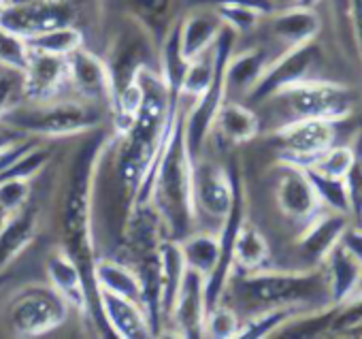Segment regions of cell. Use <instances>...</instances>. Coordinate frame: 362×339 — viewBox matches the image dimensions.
I'll return each instance as SVG.
<instances>
[{
	"mask_svg": "<svg viewBox=\"0 0 362 339\" xmlns=\"http://www.w3.org/2000/svg\"><path fill=\"white\" fill-rule=\"evenodd\" d=\"M109 132L100 128L88 132V139L75 149L69 160L62 201H60V248L77 263L83 273L92 307H94V326L109 333L107 322L100 311L98 288L94 284V260H96V243H94V193H96V176L109 143Z\"/></svg>",
	"mask_w": 362,
	"mask_h": 339,
	"instance_id": "obj_1",
	"label": "cell"
},
{
	"mask_svg": "<svg viewBox=\"0 0 362 339\" xmlns=\"http://www.w3.org/2000/svg\"><path fill=\"white\" fill-rule=\"evenodd\" d=\"M192 168L194 158L190 156L186 143L184 128V107H179L162 151L156 160V166L149 176V182L139 201H149L166 237L173 241L184 239L192 231H197V205H194V188H192ZM134 201V203H139Z\"/></svg>",
	"mask_w": 362,
	"mask_h": 339,
	"instance_id": "obj_2",
	"label": "cell"
},
{
	"mask_svg": "<svg viewBox=\"0 0 362 339\" xmlns=\"http://www.w3.org/2000/svg\"><path fill=\"white\" fill-rule=\"evenodd\" d=\"M0 117L28 139H66L100 128L109 111L73 94H62L49 100L22 98Z\"/></svg>",
	"mask_w": 362,
	"mask_h": 339,
	"instance_id": "obj_3",
	"label": "cell"
},
{
	"mask_svg": "<svg viewBox=\"0 0 362 339\" xmlns=\"http://www.w3.org/2000/svg\"><path fill=\"white\" fill-rule=\"evenodd\" d=\"M239 290L247 303L254 307H305L317 309L330 305L328 280L324 267H313L309 271H243L239 280Z\"/></svg>",
	"mask_w": 362,
	"mask_h": 339,
	"instance_id": "obj_4",
	"label": "cell"
},
{
	"mask_svg": "<svg viewBox=\"0 0 362 339\" xmlns=\"http://www.w3.org/2000/svg\"><path fill=\"white\" fill-rule=\"evenodd\" d=\"M71 311V305L49 282H37L18 288L9 297L5 305V324L16 337H41L60 328Z\"/></svg>",
	"mask_w": 362,
	"mask_h": 339,
	"instance_id": "obj_5",
	"label": "cell"
},
{
	"mask_svg": "<svg viewBox=\"0 0 362 339\" xmlns=\"http://www.w3.org/2000/svg\"><path fill=\"white\" fill-rule=\"evenodd\" d=\"M237 33L230 30L228 26L222 28L214 50H216V73L214 79L207 88V92L203 96H199L197 100H192L190 107H184V128H186V143L190 149V156L197 160L203 156L207 137L214 130V122L216 115L220 111V107L228 100L226 94V64L230 54L235 52V43H237Z\"/></svg>",
	"mask_w": 362,
	"mask_h": 339,
	"instance_id": "obj_6",
	"label": "cell"
},
{
	"mask_svg": "<svg viewBox=\"0 0 362 339\" xmlns=\"http://www.w3.org/2000/svg\"><path fill=\"white\" fill-rule=\"evenodd\" d=\"M115 98L136 81L143 69H160V47L153 39L126 16V24L111 37L103 56Z\"/></svg>",
	"mask_w": 362,
	"mask_h": 339,
	"instance_id": "obj_7",
	"label": "cell"
},
{
	"mask_svg": "<svg viewBox=\"0 0 362 339\" xmlns=\"http://www.w3.org/2000/svg\"><path fill=\"white\" fill-rule=\"evenodd\" d=\"M269 100H281L286 109L294 117H315L328 122H343L354 107L351 92L334 81L326 79H303L281 92H277Z\"/></svg>",
	"mask_w": 362,
	"mask_h": 339,
	"instance_id": "obj_8",
	"label": "cell"
},
{
	"mask_svg": "<svg viewBox=\"0 0 362 339\" xmlns=\"http://www.w3.org/2000/svg\"><path fill=\"white\" fill-rule=\"evenodd\" d=\"M81 0H22L0 7V26L30 39L62 26H77ZM79 28V26H77Z\"/></svg>",
	"mask_w": 362,
	"mask_h": 339,
	"instance_id": "obj_9",
	"label": "cell"
},
{
	"mask_svg": "<svg viewBox=\"0 0 362 339\" xmlns=\"http://www.w3.org/2000/svg\"><path fill=\"white\" fill-rule=\"evenodd\" d=\"M334 122L315 117H294L273 132V143L279 147L281 160L307 166L322 151L334 145Z\"/></svg>",
	"mask_w": 362,
	"mask_h": 339,
	"instance_id": "obj_10",
	"label": "cell"
},
{
	"mask_svg": "<svg viewBox=\"0 0 362 339\" xmlns=\"http://www.w3.org/2000/svg\"><path fill=\"white\" fill-rule=\"evenodd\" d=\"M317 56H320V50L315 47L313 41L286 50L284 54H279L275 60L269 62L262 77L258 79L254 90L247 94V100L250 103H264V100L273 98L277 92L307 79L309 71L317 62Z\"/></svg>",
	"mask_w": 362,
	"mask_h": 339,
	"instance_id": "obj_11",
	"label": "cell"
},
{
	"mask_svg": "<svg viewBox=\"0 0 362 339\" xmlns=\"http://www.w3.org/2000/svg\"><path fill=\"white\" fill-rule=\"evenodd\" d=\"M192 188L197 214H205L222 222L230 212L235 197V180L230 168L203 156L197 158L192 168Z\"/></svg>",
	"mask_w": 362,
	"mask_h": 339,
	"instance_id": "obj_12",
	"label": "cell"
},
{
	"mask_svg": "<svg viewBox=\"0 0 362 339\" xmlns=\"http://www.w3.org/2000/svg\"><path fill=\"white\" fill-rule=\"evenodd\" d=\"M69 81L66 92L83 98L88 103L100 105L111 113L113 107V88L107 64L100 54H94L86 45L66 56Z\"/></svg>",
	"mask_w": 362,
	"mask_h": 339,
	"instance_id": "obj_13",
	"label": "cell"
},
{
	"mask_svg": "<svg viewBox=\"0 0 362 339\" xmlns=\"http://www.w3.org/2000/svg\"><path fill=\"white\" fill-rule=\"evenodd\" d=\"M275 201L279 212L298 224H307L317 212H322V203L311 186V180L305 166L281 160L279 176L275 184Z\"/></svg>",
	"mask_w": 362,
	"mask_h": 339,
	"instance_id": "obj_14",
	"label": "cell"
},
{
	"mask_svg": "<svg viewBox=\"0 0 362 339\" xmlns=\"http://www.w3.org/2000/svg\"><path fill=\"white\" fill-rule=\"evenodd\" d=\"M205 316H207L205 277L192 269H186L166 328L175 337L199 339L205 337Z\"/></svg>",
	"mask_w": 362,
	"mask_h": 339,
	"instance_id": "obj_15",
	"label": "cell"
},
{
	"mask_svg": "<svg viewBox=\"0 0 362 339\" xmlns=\"http://www.w3.org/2000/svg\"><path fill=\"white\" fill-rule=\"evenodd\" d=\"M69 64L66 56H54L30 50V60L22 71V98L24 100H49L66 92Z\"/></svg>",
	"mask_w": 362,
	"mask_h": 339,
	"instance_id": "obj_16",
	"label": "cell"
},
{
	"mask_svg": "<svg viewBox=\"0 0 362 339\" xmlns=\"http://www.w3.org/2000/svg\"><path fill=\"white\" fill-rule=\"evenodd\" d=\"M45 275H47V282L64 297L71 309L86 316L94 326V307H92V299L88 292L83 273L77 267V263L60 246L54 252H49V256L45 258Z\"/></svg>",
	"mask_w": 362,
	"mask_h": 339,
	"instance_id": "obj_17",
	"label": "cell"
},
{
	"mask_svg": "<svg viewBox=\"0 0 362 339\" xmlns=\"http://www.w3.org/2000/svg\"><path fill=\"white\" fill-rule=\"evenodd\" d=\"M224 28L222 18L214 7H194L186 16H181L177 20V37H179V50L184 54V58L190 62L192 58L209 52L220 33Z\"/></svg>",
	"mask_w": 362,
	"mask_h": 339,
	"instance_id": "obj_18",
	"label": "cell"
},
{
	"mask_svg": "<svg viewBox=\"0 0 362 339\" xmlns=\"http://www.w3.org/2000/svg\"><path fill=\"white\" fill-rule=\"evenodd\" d=\"M345 229H347L345 214L332 209L317 212L307 224H303V231L298 235L300 254L309 258L313 267H320L328 258V254L339 246Z\"/></svg>",
	"mask_w": 362,
	"mask_h": 339,
	"instance_id": "obj_19",
	"label": "cell"
},
{
	"mask_svg": "<svg viewBox=\"0 0 362 339\" xmlns=\"http://www.w3.org/2000/svg\"><path fill=\"white\" fill-rule=\"evenodd\" d=\"M100 311L107 322L109 335L119 339H147L153 337L145 309L128 299L111 292H98Z\"/></svg>",
	"mask_w": 362,
	"mask_h": 339,
	"instance_id": "obj_20",
	"label": "cell"
},
{
	"mask_svg": "<svg viewBox=\"0 0 362 339\" xmlns=\"http://www.w3.org/2000/svg\"><path fill=\"white\" fill-rule=\"evenodd\" d=\"M320 28L322 22L315 7L290 5L271 16V33L279 43H284L286 50L315 41Z\"/></svg>",
	"mask_w": 362,
	"mask_h": 339,
	"instance_id": "obj_21",
	"label": "cell"
},
{
	"mask_svg": "<svg viewBox=\"0 0 362 339\" xmlns=\"http://www.w3.org/2000/svg\"><path fill=\"white\" fill-rule=\"evenodd\" d=\"M39 233V209L28 203L18 214L9 216L0 229V273H5L33 243Z\"/></svg>",
	"mask_w": 362,
	"mask_h": 339,
	"instance_id": "obj_22",
	"label": "cell"
},
{
	"mask_svg": "<svg viewBox=\"0 0 362 339\" xmlns=\"http://www.w3.org/2000/svg\"><path fill=\"white\" fill-rule=\"evenodd\" d=\"M181 0H124V13L134 20L160 47L179 20Z\"/></svg>",
	"mask_w": 362,
	"mask_h": 339,
	"instance_id": "obj_23",
	"label": "cell"
},
{
	"mask_svg": "<svg viewBox=\"0 0 362 339\" xmlns=\"http://www.w3.org/2000/svg\"><path fill=\"white\" fill-rule=\"evenodd\" d=\"M94 284L98 292H111L122 299L134 301L143 307V292L136 271L122 258L96 256L94 260Z\"/></svg>",
	"mask_w": 362,
	"mask_h": 339,
	"instance_id": "obj_24",
	"label": "cell"
},
{
	"mask_svg": "<svg viewBox=\"0 0 362 339\" xmlns=\"http://www.w3.org/2000/svg\"><path fill=\"white\" fill-rule=\"evenodd\" d=\"M271 58L262 47H250L243 52H233L226 64V94H241L247 96L258 79L262 77L264 69L269 67Z\"/></svg>",
	"mask_w": 362,
	"mask_h": 339,
	"instance_id": "obj_25",
	"label": "cell"
},
{
	"mask_svg": "<svg viewBox=\"0 0 362 339\" xmlns=\"http://www.w3.org/2000/svg\"><path fill=\"white\" fill-rule=\"evenodd\" d=\"M360 265L341 243L328 254V258L322 263L326 280H328V297H330V305L339 307L345 305L358 284V275H360Z\"/></svg>",
	"mask_w": 362,
	"mask_h": 339,
	"instance_id": "obj_26",
	"label": "cell"
},
{
	"mask_svg": "<svg viewBox=\"0 0 362 339\" xmlns=\"http://www.w3.org/2000/svg\"><path fill=\"white\" fill-rule=\"evenodd\" d=\"M184 254H181L179 241L166 239L160 248V311H162V328H166L168 316L173 311L175 297L179 292L181 280L186 273Z\"/></svg>",
	"mask_w": 362,
	"mask_h": 339,
	"instance_id": "obj_27",
	"label": "cell"
},
{
	"mask_svg": "<svg viewBox=\"0 0 362 339\" xmlns=\"http://www.w3.org/2000/svg\"><path fill=\"white\" fill-rule=\"evenodd\" d=\"M214 128L233 145H241V143H250L258 137L260 132V120L254 113V109H250L243 103L237 100H226L214 122Z\"/></svg>",
	"mask_w": 362,
	"mask_h": 339,
	"instance_id": "obj_28",
	"label": "cell"
},
{
	"mask_svg": "<svg viewBox=\"0 0 362 339\" xmlns=\"http://www.w3.org/2000/svg\"><path fill=\"white\" fill-rule=\"evenodd\" d=\"M271 258V246L262 231L254 226L250 220H245L237 233L235 248H233V263L241 271H258L269 265Z\"/></svg>",
	"mask_w": 362,
	"mask_h": 339,
	"instance_id": "obj_29",
	"label": "cell"
},
{
	"mask_svg": "<svg viewBox=\"0 0 362 339\" xmlns=\"http://www.w3.org/2000/svg\"><path fill=\"white\" fill-rule=\"evenodd\" d=\"M181 254L188 269L201 273L203 277H209L220 260V239L218 233H205V231H192L184 239H179Z\"/></svg>",
	"mask_w": 362,
	"mask_h": 339,
	"instance_id": "obj_30",
	"label": "cell"
},
{
	"mask_svg": "<svg viewBox=\"0 0 362 339\" xmlns=\"http://www.w3.org/2000/svg\"><path fill=\"white\" fill-rule=\"evenodd\" d=\"M303 311H309V309H305V307H290V305L256 309L250 318L241 320L237 337H241V339H262V337L277 335L279 328L286 322H290L294 316H298Z\"/></svg>",
	"mask_w": 362,
	"mask_h": 339,
	"instance_id": "obj_31",
	"label": "cell"
},
{
	"mask_svg": "<svg viewBox=\"0 0 362 339\" xmlns=\"http://www.w3.org/2000/svg\"><path fill=\"white\" fill-rule=\"evenodd\" d=\"M214 73H216V50L211 47L209 52L188 62L184 77H181V84H179V100L181 98L197 100L199 96H203L214 79Z\"/></svg>",
	"mask_w": 362,
	"mask_h": 339,
	"instance_id": "obj_32",
	"label": "cell"
},
{
	"mask_svg": "<svg viewBox=\"0 0 362 339\" xmlns=\"http://www.w3.org/2000/svg\"><path fill=\"white\" fill-rule=\"evenodd\" d=\"M28 45L30 50H37V52H45L54 56H69L75 50L86 45V37L81 28L77 26H62V28H54L43 35L30 37Z\"/></svg>",
	"mask_w": 362,
	"mask_h": 339,
	"instance_id": "obj_33",
	"label": "cell"
},
{
	"mask_svg": "<svg viewBox=\"0 0 362 339\" xmlns=\"http://www.w3.org/2000/svg\"><path fill=\"white\" fill-rule=\"evenodd\" d=\"M305 171H307V176L311 180V186H313L322 207L347 216L349 214V197H347L345 180L324 176V173L315 171V168H309V166H305Z\"/></svg>",
	"mask_w": 362,
	"mask_h": 339,
	"instance_id": "obj_34",
	"label": "cell"
},
{
	"mask_svg": "<svg viewBox=\"0 0 362 339\" xmlns=\"http://www.w3.org/2000/svg\"><path fill=\"white\" fill-rule=\"evenodd\" d=\"M52 160V151L39 143L30 145L24 154H20L9 166H5L3 171H0V180H28L33 182L37 176H41L45 171V166L49 164Z\"/></svg>",
	"mask_w": 362,
	"mask_h": 339,
	"instance_id": "obj_35",
	"label": "cell"
},
{
	"mask_svg": "<svg viewBox=\"0 0 362 339\" xmlns=\"http://www.w3.org/2000/svg\"><path fill=\"white\" fill-rule=\"evenodd\" d=\"M28 60H30L28 39L11 33L5 26H0V69L13 71V73L22 75Z\"/></svg>",
	"mask_w": 362,
	"mask_h": 339,
	"instance_id": "obj_36",
	"label": "cell"
},
{
	"mask_svg": "<svg viewBox=\"0 0 362 339\" xmlns=\"http://www.w3.org/2000/svg\"><path fill=\"white\" fill-rule=\"evenodd\" d=\"M241 318L239 314L224 305V301H220L218 305L207 309L205 316V337H214V339H233L237 337Z\"/></svg>",
	"mask_w": 362,
	"mask_h": 339,
	"instance_id": "obj_37",
	"label": "cell"
},
{
	"mask_svg": "<svg viewBox=\"0 0 362 339\" xmlns=\"http://www.w3.org/2000/svg\"><path fill=\"white\" fill-rule=\"evenodd\" d=\"M351 160H354V147H347V145H330L326 151H322L307 166L309 168H315V171H320L324 176L343 178L347 173Z\"/></svg>",
	"mask_w": 362,
	"mask_h": 339,
	"instance_id": "obj_38",
	"label": "cell"
},
{
	"mask_svg": "<svg viewBox=\"0 0 362 339\" xmlns=\"http://www.w3.org/2000/svg\"><path fill=\"white\" fill-rule=\"evenodd\" d=\"M209 7H214V9L218 11V16L222 18L224 26H228V28L235 30L237 35H247V33H252V30L260 24V20H262L260 13L247 9V7H239V5L220 3V5H209Z\"/></svg>",
	"mask_w": 362,
	"mask_h": 339,
	"instance_id": "obj_39",
	"label": "cell"
},
{
	"mask_svg": "<svg viewBox=\"0 0 362 339\" xmlns=\"http://www.w3.org/2000/svg\"><path fill=\"white\" fill-rule=\"evenodd\" d=\"M33 186L28 180H0V209H5L9 216L18 214L30 203Z\"/></svg>",
	"mask_w": 362,
	"mask_h": 339,
	"instance_id": "obj_40",
	"label": "cell"
},
{
	"mask_svg": "<svg viewBox=\"0 0 362 339\" xmlns=\"http://www.w3.org/2000/svg\"><path fill=\"white\" fill-rule=\"evenodd\" d=\"M347 197H349V214H354L358 220L362 216V145L354 149V160L343 176Z\"/></svg>",
	"mask_w": 362,
	"mask_h": 339,
	"instance_id": "obj_41",
	"label": "cell"
},
{
	"mask_svg": "<svg viewBox=\"0 0 362 339\" xmlns=\"http://www.w3.org/2000/svg\"><path fill=\"white\" fill-rule=\"evenodd\" d=\"M22 100V75L0 69V115Z\"/></svg>",
	"mask_w": 362,
	"mask_h": 339,
	"instance_id": "obj_42",
	"label": "cell"
},
{
	"mask_svg": "<svg viewBox=\"0 0 362 339\" xmlns=\"http://www.w3.org/2000/svg\"><path fill=\"white\" fill-rule=\"evenodd\" d=\"M211 5H220V3H226V5H239V7H247L256 13H260L262 18L267 16H273L277 11V5L275 0H209Z\"/></svg>",
	"mask_w": 362,
	"mask_h": 339,
	"instance_id": "obj_43",
	"label": "cell"
},
{
	"mask_svg": "<svg viewBox=\"0 0 362 339\" xmlns=\"http://www.w3.org/2000/svg\"><path fill=\"white\" fill-rule=\"evenodd\" d=\"M358 263H362V226H347L339 241Z\"/></svg>",
	"mask_w": 362,
	"mask_h": 339,
	"instance_id": "obj_44",
	"label": "cell"
},
{
	"mask_svg": "<svg viewBox=\"0 0 362 339\" xmlns=\"http://www.w3.org/2000/svg\"><path fill=\"white\" fill-rule=\"evenodd\" d=\"M26 139L28 137H24L22 132H18L9 122H5L3 117H0V154L7 151L9 147H13L18 143H22V141H26Z\"/></svg>",
	"mask_w": 362,
	"mask_h": 339,
	"instance_id": "obj_45",
	"label": "cell"
},
{
	"mask_svg": "<svg viewBox=\"0 0 362 339\" xmlns=\"http://www.w3.org/2000/svg\"><path fill=\"white\" fill-rule=\"evenodd\" d=\"M349 18H351V26L356 35V45L362 58V0H349Z\"/></svg>",
	"mask_w": 362,
	"mask_h": 339,
	"instance_id": "obj_46",
	"label": "cell"
},
{
	"mask_svg": "<svg viewBox=\"0 0 362 339\" xmlns=\"http://www.w3.org/2000/svg\"><path fill=\"white\" fill-rule=\"evenodd\" d=\"M22 151H24V143H18V145H13V147H9L7 151L0 154V171H3L5 166H9Z\"/></svg>",
	"mask_w": 362,
	"mask_h": 339,
	"instance_id": "obj_47",
	"label": "cell"
},
{
	"mask_svg": "<svg viewBox=\"0 0 362 339\" xmlns=\"http://www.w3.org/2000/svg\"><path fill=\"white\" fill-rule=\"evenodd\" d=\"M362 299V265H360V275H358V284H356V290H354V294H351V299L349 301H360ZM347 301V303H349Z\"/></svg>",
	"mask_w": 362,
	"mask_h": 339,
	"instance_id": "obj_48",
	"label": "cell"
},
{
	"mask_svg": "<svg viewBox=\"0 0 362 339\" xmlns=\"http://www.w3.org/2000/svg\"><path fill=\"white\" fill-rule=\"evenodd\" d=\"M7 218H9V214H7L5 209H0V229H3V226H5Z\"/></svg>",
	"mask_w": 362,
	"mask_h": 339,
	"instance_id": "obj_49",
	"label": "cell"
},
{
	"mask_svg": "<svg viewBox=\"0 0 362 339\" xmlns=\"http://www.w3.org/2000/svg\"><path fill=\"white\" fill-rule=\"evenodd\" d=\"M320 3V0H300V3L298 5H307V7H315Z\"/></svg>",
	"mask_w": 362,
	"mask_h": 339,
	"instance_id": "obj_50",
	"label": "cell"
},
{
	"mask_svg": "<svg viewBox=\"0 0 362 339\" xmlns=\"http://www.w3.org/2000/svg\"><path fill=\"white\" fill-rule=\"evenodd\" d=\"M277 3H286V5L290 7V5H298L300 0H275V5H277Z\"/></svg>",
	"mask_w": 362,
	"mask_h": 339,
	"instance_id": "obj_51",
	"label": "cell"
},
{
	"mask_svg": "<svg viewBox=\"0 0 362 339\" xmlns=\"http://www.w3.org/2000/svg\"><path fill=\"white\" fill-rule=\"evenodd\" d=\"M7 280H9V277H7L5 273H0V290H3V288H5V284H7Z\"/></svg>",
	"mask_w": 362,
	"mask_h": 339,
	"instance_id": "obj_52",
	"label": "cell"
},
{
	"mask_svg": "<svg viewBox=\"0 0 362 339\" xmlns=\"http://www.w3.org/2000/svg\"><path fill=\"white\" fill-rule=\"evenodd\" d=\"M351 333H356V335H362V320H360V324L351 331Z\"/></svg>",
	"mask_w": 362,
	"mask_h": 339,
	"instance_id": "obj_53",
	"label": "cell"
},
{
	"mask_svg": "<svg viewBox=\"0 0 362 339\" xmlns=\"http://www.w3.org/2000/svg\"><path fill=\"white\" fill-rule=\"evenodd\" d=\"M360 226H362V216H360Z\"/></svg>",
	"mask_w": 362,
	"mask_h": 339,
	"instance_id": "obj_54",
	"label": "cell"
}]
</instances>
